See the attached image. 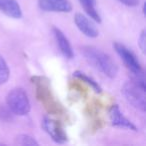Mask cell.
<instances>
[{"instance_id": "obj_17", "label": "cell", "mask_w": 146, "mask_h": 146, "mask_svg": "<svg viewBox=\"0 0 146 146\" xmlns=\"http://www.w3.org/2000/svg\"><path fill=\"white\" fill-rule=\"evenodd\" d=\"M118 1L129 7H135L139 4V0H118Z\"/></svg>"}, {"instance_id": "obj_14", "label": "cell", "mask_w": 146, "mask_h": 146, "mask_svg": "<svg viewBox=\"0 0 146 146\" xmlns=\"http://www.w3.org/2000/svg\"><path fill=\"white\" fill-rule=\"evenodd\" d=\"M15 143L18 144V145H30V146H34V145H38V142L30 135H27V134H21L18 135L15 139Z\"/></svg>"}, {"instance_id": "obj_5", "label": "cell", "mask_w": 146, "mask_h": 146, "mask_svg": "<svg viewBox=\"0 0 146 146\" xmlns=\"http://www.w3.org/2000/svg\"><path fill=\"white\" fill-rule=\"evenodd\" d=\"M42 127L48 135L57 143H63L67 140V136L61 125L55 120L49 117H44L42 121Z\"/></svg>"}, {"instance_id": "obj_11", "label": "cell", "mask_w": 146, "mask_h": 146, "mask_svg": "<svg viewBox=\"0 0 146 146\" xmlns=\"http://www.w3.org/2000/svg\"><path fill=\"white\" fill-rule=\"evenodd\" d=\"M79 2L90 18L98 23L101 22V17L96 9V0H79Z\"/></svg>"}, {"instance_id": "obj_6", "label": "cell", "mask_w": 146, "mask_h": 146, "mask_svg": "<svg viewBox=\"0 0 146 146\" xmlns=\"http://www.w3.org/2000/svg\"><path fill=\"white\" fill-rule=\"evenodd\" d=\"M109 117L111 124L113 126L119 128H124V129L132 130V131H138V128L136 125H134L128 118H126L120 111L118 105H113L109 110Z\"/></svg>"}, {"instance_id": "obj_9", "label": "cell", "mask_w": 146, "mask_h": 146, "mask_svg": "<svg viewBox=\"0 0 146 146\" xmlns=\"http://www.w3.org/2000/svg\"><path fill=\"white\" fill-rule=\"evenodd\" d=\"M52 32H53V35H54L55 41H56V43H57V46H58L60 52L63 54V56L68 59L73 58L74 53H73L72 46H71L68 38L65 36L64 33L59 28H57V27H53Z\"/></svg>"}, {"instance_id": "obj_13", "label": "cell", "mask_w": 146, "mask_h": 146, "mask_svg": "<svg viewBox=\"0 0 146 146\" xmlns=\"http://www.w3.org/2000/svg\"><path fill=\"white\" fill-rule=\"evenodd\" d=\"M10 76V70L4 57L0 54V85L6 83Z\"/></svg>"}, {"instance_id": "obj_12", "label": "cell", "mask_w": 146, "mask_h": 146, "mask_svg": "<svg viewBox=\"0 0 146 146\" xmlns=\"http://www.w3.org/2000/svg\"><path fill=\"white\" fill-rule=\"evenodd\" d=\"M73 75L75 76V77L79 78V79H81L82 81L87 83L88 85H90V87H91L95 92H97V93H100V92L102 91L101 87H100V85L98 84V82H96L95 80L92 79V78L89 77V76H87L85 73L81 72V71H75V72L73 73Z\"/></svg>"}, {"instance_id": "obj_4", "label": "cell", "mask_w": 146, "mask_h": 146, "mask_svg": "<svg viewBox=\"0 0 146 146\" xmlns=\"http://www.w3.org/2000/svg\"><path fill=\"white\" fill-rule=\"evenodd\" d=\"M113 47L115 49L116 53L123 60L125 66L133 74V79L139 80V81H144L145 80L144 79V71L142 69V66L139 61H138L136 55L130 49H128L126 46L122 45L121 43H113Z\"/></svg>"}, {"instance_id": "obj_8", "label": "cell", "mask_w": 146, "mask_h": 146, "mask_svg": "<svg viewBox=\"0 0 146 146\" xmlns=\"http://www.w3.org/2000/svg\"><path fill=\"white\" fill-rule=\"evenodd\" d=\"M40 9L47 12H70L72 10L68 0H38Z\"/></svg>"}, {"instance_id": "obj_1", "label": "cell", "mask_w": 146, "mask_h": 146, "mask_svg": "<svg viewBox=\"0 0 146 146\" xmlns=\"http://www.w3.org/2000/svg\"><path fill=\"white\" fill-rule=\"evenodd\" d=\"M81 52L85 59L93 65L96 69L109 78H114L117 75L118 67L112 58L105 52L94 46H83Z\"/></svg>"}, {"instance_id": "obj_10", "label": "cell", "mask_w": 146, "mask_h": 146, "mask_svg": "<svg viewBox=\"0 0 146 146\" xmlns=\"http://www.w3.org/2000/svg\"><path fill=\"white\" fill-rule=\"evenodd\" d=\"M0 10L12 18L22 17V10L17 0H0Z\"/></svg>"}, {"instance_id": "obj_7", "label": "cell", "mask_w": 146, "mask_h": 146, "mask_svg": "<svg viewBox=\"0 0 146 146\" xmlns=\"http://www.w3.org/2000/svg\"><path fill=\"white\" fill-rule=\"evenodd\" d=\"M74 22H75L77 28L85 36L90 37V38H95L99 35L98 29L93 24V22L89 20L88 17H86L85 15L81 14V13H76L74 16Z\"/></svg>"}, {"instance_id": "obj_2", "label": "cell", "mask_w": 146, "mask_h": 146, "mask_svg": "<svg viewBox=\"0 0 146 146\" xmlns=\"http://www.w3.org/2000/svg\"><path fill=\"white\" fill-rule=\"evenodd\" d=\"M6 104L15 115L24 116L30 112L31 104L26 91L23 88L16 87L11 89L6 96Z\"/></svg>"}, {"instance_id": "obj_15", "label": "cell", "mask_w": 146, "mask_h": 146, "mask_svg": "<svg viewBox=\"0 0 146 146\" xmlns=\"http://www.w3.org/2000/svg\"><path fill=\"white\" fill-rule=\"evenodd\" d=\"M11 113L12 112L9 110L8 107L7 109H5L4 107H0V119L1 120H4V121L11 120Z\"/></svg>"}, {"instance_id": "obj_16", "label": "cell", "mask_w": 146, "mask_h": 146, "mask_svg": "<svg viewBox=\"0 0 146 146\" xmlns=\"http://www.w3.org/2000/svg\"><path fill=\"white\" fill-rule=\"evenodd\" d=\"M146 39H145V31L142 30L140 33V36L138 37V46L141 49L142 52H145V45H146Z\"/></svg>"}, {"instance_id": "obj_3", "label": "cell", "mask_w": 146, "mask_h": 146, "mask_svg": "<svg viewBox=\"0 0 146 146\" xmlns=\"http://www.w3.org/2000/svg\"><path fill=\"white\" fill-rule=\"evenodd\" d=\"M145 89L144 85H141L135 80L126 82L122 87V94L125 99L131 104L133 107L140 111L144 112L146 109L145 101Z\"/></svg>"}]
</instances>
